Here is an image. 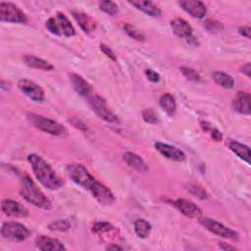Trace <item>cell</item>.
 Listing matches in <instances>:
<instances>
[{
    "instance_id": "obj_15",
    "label": "cell",
    "mask_w": 251,
    "mask_h": 251,
    "mask_svg": "<svg viewBox=\"0 0 251 251\" xmlns=\"http://www.w3.org/2000/svg\"><path fill=\"white\" fill-rule=\"evenodd\" d=\"M175 205L184 216L188 218L198 219L202 216V210L190 200L180 198L175 202Z\"/></svg>"
},
{
    "instance_id": "obj_11",
    "label": "cell",
    "mask_w": 251,
    "mask_h": 251,
    "mask_svg": "<svg viewBox=\"0 0 251 251\" xmlns=\"http://www.w3.org/2000/svg\"><path fill=\"white\" fill-rule=\"evenodd\" d=\"M2 212L9 217L25 218L28 216V210L26 207L12 199H4L1 203Z\"/></svg>"
},
{
    "instance_id": "obj_12",
    "label": "cell",
    "mask_w": 251,
    "mask_h": 251,
    "mask_svg": "<svg viewBox=\"0 0 251 251\" xmlns=\"http://www.w3.org/2000/svg\"><path fill=\"white\" fill-rule=\"evenodd\" d=\"M156 150L165 158L172 160V161H176V162H182L185 160L186 156L183 153V151H181L180 149H178L176 146L167 144V143H163V142H156L154 144Z\"/></svg>"
},
{
    "instance_id": "obj_20",
    "label": "cell",
    "mask_w": 251,
    "mask_h": 251,
    "mask_svg": "<svg viewBox=\"0 0 251 251\" xmlns=\"http://www.w3.org/2000/svg\"><path fill=\"white\" fill-rule=\"evenodd\" d=\"M124 161L127 164L128 167L134 169L135 171L139 172V173H145L148 171V167L146 165V163L143 161V159L132 152H126L123 155Z\"/></svg>"
},
{
    "instance_id": "obj_9",
    "label": "cell",
    "mask_w": 251,
    "mask_h": 251,
    "mask_svg": "<svg viewBox=\"0 0 251 251\" xmlns=\"http://www.w3.org/2000/svg\"><path fill=\"white\" fill-rule=\"evenodd\" d=\"M18 88L20 91L35 102H42L45 98L43 88L27 78H22L18 82Z\"/></svg>"
},
{
    "instance_id": "obj_7",
    "label": "cell",
    "mask_w": 251,
    "mask_h": 251,
    "mask_svg": "<svg viewBox=\"0 0 251 251\" xmlns=\"http://www.w3.org/2000/svg\"><path fill=\"white\" fill-rule=\"evenodd\" d=\"M0 21L11 24H25L27 18L25 14L11 2L0 3Z\"/></svg>"
},
{
    "instance_id": "obj_21",
    "label": "cell",
    "mask_w": 251,
    "mask_h": 251,
    "mask_svg": "<svg viewBox=\"0 0 251 251\" xmlns=\"http://www.w3.org/2000/svg\"><path fill=\"white\" fill-rule=\"evenodd\" d=\"M23 61L27 67L32 69L42 71H52L54 69V66L51 63L33 55H25L23 57Z\"/></svg>"
},
{
    "instance_id": "obj_41",
    "label": "cell",
    "mask_w": 251,
    "mask_h": 251,
    "mask_svg": "<svg viewBox=\"0 0 251 251\" xmlns=\"http://www.w3.org/2000/svg\"><path fill=\"white\" fill-rule=\"evenodd\" d=\"M250 70H251V68H250V63H246V64L243 65V67L241 68V72H242L247 77L250 76Z\"/></svg>"
},
{
    "instance_id": "obj_36",
    "label": "cell",
    "mask_w": 251,
    "mask_h": 251,
    "mask_svg": "<svg viewBox=\"0 0 251 251\" xmlns=\"http://www.w3.org/2000/svg\"><path fill=\"white\" fill-rule=\"evenodd\" d=\"M144 74H145V76L148 78V80L152 82H158L160 80V75L151 69H146L144 71Z\"/></svg>"
},
{
    "instance_id": "obj_18",
    "label": "cell",
    "mask_w": 251,
    "mask_h": 251,
    "mask_svg": "<svg viewBox=\"0 0 251 251\" xmlns=\"http://www.w3.org/2000/svg\"><path fill=\"white\" fill-rule=\"evenodd\" d=\"M72 15L85 33H91L95 30V22L87 14L80 11H72Z\"/></svg>"
},
{
    "instance_id": "obj_40",
    "label": "cell",
    "mask_w": 251,
    "mask_h": 251,
    "mask_svg": "<svg viewBox=\"0 0 251 251\" xmlns=\"http://www.w3.org/2000/svg\"><path fill=\"white\" fill-rule=\"evenodd\" d=\"M72 124L74 125V126H75V127H77L79 129H86V126L81 121H79L78 119H74L72 121Z\"/></svg>"
},
{
    "instance_id": "obj_24",
    "label": "cell",
    "mask_w": 251,
    "mask_h": 251,
    "mask_svg": "<svg viewBox=\"0 0 251 251\" xmlns=\"http://www.w3.org/2000/svg\"><path fill=\"white\" fill-rule=\"evenodd\" d=\"M57 22L60 25V29H61V32L68 36V37H71V36H74L75 34V29L74 27V25L71 24L70 20L66 17L65 14L61 13V12H58L57 13Z\"/></svg>"
},
{
    "instance_id": "obj_4",
    "label": "cell",
    "mask_w": 251,
    "mask_h": 251,
    "mask_svg": "<svg viewBox=\"0 0 251 251\" xmlns=\"http://www.w3.org/2000/svg\"><path fill=\"white\" fill-rule=\"evenodd\" d=\"M26 119L34 127L44 132H47L49 134L65 135L68 133V130L64 126H62L61 124H59L58 122L52 119H49L37 114H33V113L26 114Z\"/></svg>"
},
{
    "instance_id": "obj_29",
    "label": "cell",
    "mask_w": 251,
    "mask_h": 251,
    "mask_svg": "<svg viewBox=\"0 0 251 251\" xmlns=\"http://www.w3.org/2000/svg\"><path fill=\"white\" fill-rule=\"evenodd\" d=\"M98 5H99V9L102 12H104L110 16L116 15L119 11L118 5L113 1H101V2H99Z\"/></svg>"
},
{
    "instance_id": "obj_30",
    "label": "cell",
    "mask_w": 251,
    "mask_h": 251,
    "mask_svg": "<svg viewBox=\"0 0 251 251\" xmlns=\"http://www.w3.org/2000/svg\"><path fill=\"white\" fill-rule=\"evenodd\" d=\"M179 70H180L181 74L183 75V76H185L188 80L194 81V82H198L201 80L199 74L195 70L188 68V67H180Z\"/></svg>"
},
{
    "instance_id": "obj_31",
    "label": "cell",
    "mask_w": 251,
    "mask_h": 251,
    "mask_svg": "<svg viewBox=\"0 0 251 251\" xmlns=\"http://www.w3.org/2000/svg\"><path fill=\"white\" fill-rule=\"evenodd\" d=\"M187 190L189 191L190 194H192L193 196L197 197L200 200H204L208 197L207 192L204 190V188H202L198 184H189L187 187Z\"/></svg>"
},
{
    "instance_id": "obj_25",
    "label": "cell",
    "mask_w": 251,
    "mask_h": 251,
    "mask_svg": "<svg viewBox=\"0 0 251 251\" xmlns=\"http://www.w3.org/2000/svg\"><path fill=\"white\" fill-rule=\"evenodd\" d=\"M212 77L214 79V81L220 85L223 88L226 89H230L233 87L234 85V79L232 78L231 75L223 73V72H214L212 74Z\"/></svg>"
},
{
    "instance_id": "obj_19",
    "label": "cell",
    "mask_w": 251,
    "mask_h": 251,
    "mask_svg": "<svg viewBox=\"0 0 251 251\" xmlns=\"http://www.w3.org/2000/svg\"><path fill=\"white\" fill-rule=\"evenodd\" d=\"M129 4L150 17L157 18V17H160L162 14L160 8H158L152 1L133 0V1H129Z\"/></svg>"
},
{
    "instance_id": "obj_28",
    "label": "cell",
    "mask_w": 251,
    "mask_h": 251,
    "mask_svg": "<svg viewBox=\"0 0 251 251\" xmlns=\"http://www.w3.org/2000/svg\"><path fill=\"white\" fill-rule=\"evenodd\" d=\"M123 27H124V30L126 31V33L129 37H131L132 39L137 40V41H144L145 40L144 34L141 31H139L138 29H136L134 26H132L130 24H125Z\"/></svg>"
},
{
    "instance_id": "obj_16",
    "label": "cell",
    "mask_w": 251,
    "mask_h": 251,
    "mask_svg": "<svg viewBox=\"0 0 251 251\" xmlns=\"http://www.w3.org/2000/svg\"><path fill=\"white\" fill-rule=\"evenodd\" d=\"M70 80L75 92L85 99L94 92L91 85L77 74H72L70 75Z\"/></svg>"
},
{
    "instance_id": "obj_13",
    "label": "cell",
    "mask_w": 251,
    "mask_h": 251,
    "mask_svg": "<svg viewBox=\"0 0 251 251\" xmlns=\"http://www.w3.org/2000/svg\"><path fill=\"white\" fill-rule=\"evenodd\" d=\"M179 6L191 17L202 19L207 14L206 5L198 0H181L178 2Z\"/></svg>"
},
{
    "instance_id": "obj_34",
    "label": "cell",
    "mask_w": 251,
    "mask_h": 251,
    "mask_svg": "<svg viewBox=\"0 0 251 251\" xmlns=\"http://www.w3.org/2000/svg\"><path fill=\"white\" fill-rule=\"evenodd\" d=\"M114 226L108 223V222H97L93 225L92 226V231L95 233H101V232H106L112 229Z\"/></svg>"
},
{
    "instance_id": "obj_17",
    "label": "cell",
    "mask_w": 251,
    "mask_h": 251,
    "mask_svg": "<svg viewBox=\"0 0 251 251\" xmlns=\"http://www.w3.org/2000/svg\"><path fill=\"white\" fill-rule=\"evenodd\" d=\"M232 108L234 111L243 114H250V94L246 91H238L232 100Z\"/></svg>"
},
{
    "instance_id": "obj_3",
    "label": "cell",
    "mask_w": 251,
    "mask_h": 251,
    "mask_svg": "<svg viewBox=\"0 0 251 251\" xmlns=\"http://www.w3.org/2000/svg\"><path fill=\"white\" fill-rule=\"evenodd\" d=\"M20 194L27 202L38 208L44 210H50L52 208L51 201L45 196V194L38 188V186L28 176H24L21 180Z\"/></svg>"
},
{
    "instance_id": "obj_33",
    "label": "cell",
    "mask_w": 251,
    "mask_h": 251,
    "mask_svg": "<svg viewBox=\"0 0 251 251\" xmlns=\"http://www.w3.org/2000/svg\"><path fill=\"white\" fill-rule=\"evenodd\" d=\"M46 28L52 33V34H55V35H61L62 32H61V29H60V25L57 22V19H54V18H49L47 21H46Z\"/></svg>"
},
{
    "instance_id": "obj_39",
    "label": "cell",
    "mask_w": 251,
    "mask_h": 251,
    "mask_svg": "<svg viewBox=\"0 0 251 251\" xmlns=\"http://www.w3.org/2000/svg\"><path fill=\"white\" fill-rule=\"evenodd\" d=\"M210 133H211V136H212V138L215 140V141H222V139H223V134H222V132L220 131V130H218L217 128H213V127H211L210 128Z\"/></svg>"
},
{
    "instance_id": "obj_14",
    "label": "cell",
    "mask_w": 251,
    "mask_h": 251,
    "mask_svg": "<svg viewBox=\"0 0 251 251\" xmlns=\"http://www.w3.org/2000/svg\"><path fill=\"white\" fill-rule=\"evenodd\" d=\"M35 246L42 251H61L67 249L60 240L46 235L37 236L35 239Z\"/></svg>"
},
{
    "instance_id": "obj_32",
    "label": "cell",
    "mask_w": 251,
    "mask_h": 251,
    "mask_svg": "<svg viewBox=\"0 0 251 251\" xmlns=\"http://www.w3.org/2000/svg\"><path fill=\"white\" fill-rule=\"evenodd\" d=\"M142 117H143V120L148 123V124H151V125H155L158 123V116L156 114V112L149 108V109H144L143 112H142Z\"/></svg>"
},
{
    "instance_id": "obj_22",
    "label": "cell",
    "mask_w": 251,
    "mask_h": 251,
    "mask_svg": "<svg viewBox=\"0 0 251 251\" xmlns=\"http://www.w3.org/2000/svg\"><path fill=\"white\" fill-rule=\"evenodd\" d=\"M228 148L241 160L245 161L247 164H250V149L248 146L236 141L228 140Z\"/></svg>"
},
{
    "instance_id": "obj_1",
    "label": "cell",
    "mask_w": 251,
    "mask_h": 251,
    "mask_svg": "<svg viewBox=\"0 0 251 251\" xmlns=\"http://www.w3.org/2000/svg\"><path fill=\"white\" fill-rule=\"evenodd\" d=\"M66 172L75 184L88 190L101 205H112L116 201L115 195L110 188L92 176L83 165L70 164L67 166Z\"/></svg>"
},
{
    "instance_id": "obj_26",
    "label": "cell",
    "mask_w": 251,
    "mask_h": 251,
    "mask_svg": "<svg viewBox=\"0 0 251 251\" xmlns=\"http://www.w3.org/2000/svg\"><path fill=\"white\" fill-rule=\"evenodd\" d=\"M134 231L139 238H146L151 232V225L143 219H137L134 222Z\"/></svg>"
},
{
    "instance_id": "obj_27",
    "label": "cell",
    "mask_w": 251,
    "mask_h": 251,
    "mask_svg": "<svg viewBox=\"0 0 251 251\" xmlns=\"http://www.w3.org/2000/svg\"><path fill=\"white\" fill-rule=\"evenodd\" d=\"M48 228L56 231H67L71 228V223L67 219H58L48 225Z\"/></svg>"
},
{
    "instance_id": "obj_5",
    "label": "cell",
    "mask_w": 251,
    "mask_h": 251,
    "mask_svg": "<svg viewBox=\"0 0 251 251\" xmlns=\"http://www.w3.org/2000/svg\"><path fill=\"white\" fill-rule=\"evenodd\" d=\"M90 108L92 109V111L102 120L108 122V123H112V124H119L120 120L118 118V116L108 107L106 100L101 97L100 95H98L97 93L93 92L91 95H89L86 98Z\"/></svg>"
},
{
    "instance_id": "obj_23",
    "label": "cell",
    "mask_w": 251,
    "mask_h": 251,
    "mask_svg": "<svg viewBox=\"0 0 251 251\" xmlns=\"http://www.w3.org/2000/svg\"><path fill=\"white\" fill-rule=\"evenodd\" d=\"M160 107L170 117H173L176 112V103L174 96L170 93L163 94L159 99Z\"/></svg>"
},
{
    "instance_id": "obj_43",
    "label": "cell",
    "mask_w": 251,
    "mask_h": 251,
    "mask_svg": "<svg viewBox=\"0 0 251 251\" xmlns=\"http://www.w3.org/2000/svg\"><path fill=\"white\" fill-rule=\"evenodd\" d=\"M106 250H123V248L116 244H110L106 247Z\"/></svg>"
},
{
    "instance_id": "obj_2",
    "label": "cell",
    "mask_w": 251,
    "mask_h": 251,
    "mask_svg": "<svg viewBox=\"0 0 251 251\" xmlns=\"http://www.w3.org/2000/svg\"><path fill=\"white\" fill-rule=\"evenodd\" d=\"M27 161L36 179L47 189L56 190L63 186L64 182L52 167L39 155L29 154Z\"/></svg>"
},
{
    "instance_id": "obj_35",
    "label": "cell",
    "mask_w": 251,
    "mask_h": 251,
    "mask_svg": "<svg viewBox=\"0 0 251 251\" xmlns=\"http://www.w3.org/2000/svg\"><path fill=\"white\" fill-rule=\"evenodd\" d=\"M100 50L104 53V55H106L110 60L112 61H117V57L115 55V53L113 52V50L106 44H100Z\"/></svg>"
},
{
    "instance_id": "obj_38",
    "label": "cell",
    "mask_w": 251,
    "mask_h": 251,
    "mask_svg": "<svg viewBox=\"0 0 251 251\" xmlns=\"http://www.w3.org/2000/svg\"><path fill=\"white\" fill-rule=\"evenodd\" d=\"M238 33L248 39H250V33H251V28L249 25H241L238 27Z\"/></svg>"
},
{
    "instance_id": "obj_8",
    "label": "cell",
    "mask_w": 251,
    "mask_h": 251,
    "mask_svg": "<svg viewBox=\"0 0 251 251\" xmlns=\"http://www.w3.org/2000/svg\"><path fill=\"white\" fill-rule=\"evenodd\" d=\"M198 219H199L200 225H202L207 230H209L210 232H212L214 234H217L221 237H224L226 239H231V240H235L238 237L236 231L226 226L222 223L217 222L216 220H213L210 218H201V217Z\"/></svg>"
},
{
    "instance_id": "obj_10",
    "label": "cell",
    "mask_w": 251,
    "mask_h": 251,
    "mask_svg": "<svg viewBox=\"0 0 251 251\" xmlns=\"http://www.w3.org/2000/svg\"><path fill=\"white\" fill-rule=\"evenodd\" d=\"M171 27L177 37L184 39L189 43L197 44V38L193 36V29L185 20L181 18L174 19L171 21Z\"/></svg>"
},
{
    "instance_id": "obj_6",
    "label": "cell",
    "mask_w": 251,
    "mask_h": 251,
    "mask_svg": "<svg viewBox=\"0 0 251 251\" xmlns=\"http://www.w3.org/2000/svg\"><path fill=\"white\" fill-rule=\"evenodd\" d=\"M1 235L5 239L20 242L25 240L30 235V231L21 223L5 222L1 226Z\"/></svg>"
},
{
    "instance_id": "obj_37",
    "label": "cell",
    "mask_w": 251,
    "mask_h": 251,
    "mask_svg": "<svg viewBox=\"0 0 251 251\" xmlns=\"http://www.w3.org/2000/svg\"><path fill=\"white\" fill-rule=\"evenodd\" d=\"M206 27L209 29V30H219V29H222L223 28V25H221V23H218L216 21H211V20H208L206 22Z\"/></svg>"
},
{
    "instance_id": "obj_42",
    "label": "cell",
    "mask_w": 251,
    "mask_h": 251,
    "mask_svg": "<svg viewBox=\"0 0 251 251\" xmlns=\"http://www.w3.org/2000/svg\"><path fill=\"white\" fill-rule=\"evenodd\" d=\"M219 247L221 249H223V250H234L235 249V247L230 246V245H228V244H226L225 242H220L219 243Z\"/></svg>"
}]
</instances>
